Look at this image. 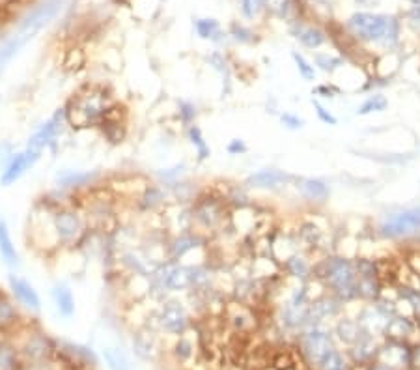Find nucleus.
Segmentation results:
<instances>
[{"label":"nucleus","mask_w":420,"mask_h":370,"mask_svg":"<svg viewBox=\"0 0 420 370\" xmlns=\"http://www.w3.org/2000/svg\"><path fill=\"white\" fill-rule=\"evenodd\" d=\"M109 90L101 85H85L66 103V122L73 129L99 128L114 105Z\"/></svg>","instance_id":"1"},{"label":"nucleus","mask_w":420,"mask_h":370,"mask_svg":"<svg viewBox=\"0 0 420 370\" xmlns=\"http://www.w3.org/2000/svg\"><path fill=\"white\" fill-rule=\"evenodd\" d=\"M64 8V0H43L32 11H28L23 17V21L17 25V28L10 34V38L4 39L0 45V71L6 70V66L16 58L28 42H32L43 28L49 27L51 21L56 19L60 11Z\"/></svg>","instance_id":"2"},{"label":"nucleus","mask_w":420,"mask_h":370,"mask_svg":"<svg viewBox=\"0 0 420 370\" xmlns=\"http://www.w3.org/2000/svg\"><path fill=\"white\" fill-rule=\"evenodd\" d=\"M312 277L318 279L325 290L333 294L336 300L344 303H355L357 297V269L353 258L329 254L314 264Z\"/></svg>","instance_id":"3"},{"label":"nucleus","mask_w":420,"mask_h":370,"mask_svg":"<svg viewBox=\"0 0 420 370\" xmlns=\"http://www.w3.org/2000/svg\"><path fill=\"white\" fill-rule=\"evenodd\" d=\"M346 27L359 42L381 43L387 49H394L400 42V21L396 17L359 11L347 19Z\"/></svg>","instance_id":"4"},{"label":"nucleus","mask_w":420,"mask_h":370,"mask_svg":"<svg viewBox=\"0 0 420 370\" xmlns=\"http://www.w3.org/2000/svg\"><path fill=\"white\" fill-rule=\"evenodd\" d=\"M191 217H192V230L202 234H218L226 226H230L228 202L224 200L223 195L215 193H198L194 200L191 202Z\"/></svg>","instance_id":"5"},{"label":"nucleus","mask_w":420,"mask_h":370,"mask_svg":"<svg viewBox=\"0 0 420 370\" xmlns=\"http://www.w3.org/2000/svg\"><path fill=\"white\" fill-rule=\"evenodd\" d=\"M53 232L60 247H77L88 236V223L73 204H54L51 214Z\"/></svg>","instance_id":"6"},{"label":"nucleus","mask_w":420,"mask_h":370,"mask_svg":"<svg viewBox=\"0 0 420 370\" xmlns=\"http://www.w3.org/2000/svg\"><path fill=\"white\" fill-rule=\"evenodd\" d=\"M376 232L388 242H415L420 238V206L383 215Z\"/></svg>","instance_id":"7"},{"label":"nucleus","mask_w":420,"mask_h":370,"mask_svg":"<svg viewBox=\"0 0 420 370\" xmlns=\"http://www.w3.org/2000/svg\"><path fill=\"white\" fill-rule=\"evenodd\" d=\"M336 348L333 331L327 326H312L297 333V350L310 370H316L331 350Z\"/></svg>","instance_id":"8"},{"label":"nucleus","mask_w":420,"mask_h":370,"mask_svg":"<svg viewBox=\"0 0 420 370\" xmlns=\"http://www.w3.org/2000/svg\"><path fill=\"white\" fill-rule=\"evenodd\" d=\"M154 323L159 331L180 337V335L187 333V329L191 326V316H189V312L181 301L166 297L165 301H161L159 309L155 311Z\"/></svg>","instance_id":"9"},{"label":"nucleus","mask_w":420,"mask_h":370,"mask_svg":"<svg viewBox=\"0 0 420 370\" xmlns=\"http://www.w3.org/2000/svg\"><path fill=\"white\" fill-rule=\"evenodd\" d=\"M39 157H42V152L32 150V148H28L25 146V150L16 152L11 159L6 163L4 171L0 174V185L2 187H10L16 182H19L25 174H27L37 161H39Z\"/></svg>","instance_id":"10"},{"label":"nucleus","mask_w":420,"mask_h":370,"mask_svg":"<svg viewBox=\"0 0 420 370\" xmlns=\"http://www.w3.org/2000/svg\"><path fill=\"white\" fill-rule=\"evenodd\" d=\"M376 363L393 370H411V344L383 338L379 344Z\"/></svg>","instance_id":"11"},{"label":"nucleus","mask_w":420,"mask_h":370,"mask_svg":"<svg viewBox=\"0 0 420 370\" xmlns=\"http://www.w3.org/2000/svg\"><path fill=\"white\" fill-rule=\"evenodd\" d=\"M292 182H295V178L280 168H260V171L249 174L243 185L247 189H254V191H280Z\"/></svg>","instance_id":"12"},{"label":"nucleus","mask_w":420,"mask_h":370,"mask_svg":"<svg viewBox=\"0 0 420 370\" xmlns=\"http://www.w3.org/2000/svg\"><path fill=\"white\" fill-rule=\"evenodd\" d=\"M66 122V113H64V107L62 109H56V113L51 116V118L47 120V122H43L39 128L34 131V135L28 139L27 146L28 148H32V150H37L42 152L45 148H49V146L53 144L54 140L58 139V135L62 133V128H64Z\"/></svg>","instance_id":"13"},{"label":"nucleus","mask_w":420,"mask_h":370,"mask_svg":"<svg viewBox=\"0 0 420 370\" xmlns=\"http://www.w3.org/2000/svg\"><path fill=\"white\" fill-rule=\"evenodd\" d=\"M223 314L226 316V322L230 323V328L234 329L240 335H247L252 329H256L258 320H256L254 307H249L241 301H230L224 305Z\"/></svg>","instance_id":"14"},{"label":"nucleus","mask_w":420,"mask_h":370,"mask_svg":"<svg viewBox=\"0 0 420 370\" xmlns=\"http://www.w3.org/2000/svg\"><path fill=\"white\" fill-rule=\"evenodd\" d=\"M206 242H208V238H204L202 234H198L194 230L175 234L171 242L166 243V260L181 262L187 254H191L197 249H202Z\"/></svg>","instance_id":"15"},{"label":"nucleus","mask_w":420,"mask_h":370,"mask_svg":"<svg viewBox=\"0 0 420 370\" xmlns=\"http://www.w3.org/2000/svg\"><path fill=\"white\" fill-rule=\"evenodd\" d=\"M8 286H10L13 300H16L19 305H23L25 309H28V311H42V300H39V294H37V290L34 288V285L30 280H27L25 277H19V275L16 273H11L8 275Z\"/></svg>","instance_id":"16"},{"label":"nucleus","mask_w":420,"mask_h":370,"mask_svg":"<svg viewBox=\"0 0 420 370\" xmlns=\"http://www.w3.org/2000/svg\"><path fill=\"white\" fill-rule=\"evenodd\" d=\"M295 189L310 204H325L331 197V187L321 178H295Z\"/></svg>","instance_id":"17"},{"label":"nucleus","mask_w":420,"mask_h":370,"mask_svg":"<svg viewBox=\"0 0 420 370\" xmlns=\"http://www.w3.org/2000/svg\"><path fill=\"white\" fill-rule=\"evenodd\" d=\"M381 340L379 338L368 337L366 333L362 335L359 340H357L351 348L346 350L347 357H350L351 363H359V365H372L376 363V357H378V350Z\"/></svg>","instance_id":"18"},{"label":"nucleus","mask_w":420,"mask_h":370,"mask_svg":"<svg viewBox=\"0 0 420 370\" xmlns=\"http://www.w3.org/2000/svg\"><path fill=\"white\" fill-rule=\"evenodd\" d=\"M331 331H333V338H335L336 346L340 344V346H344V350L351 348L364 335V331L361 329L355 316H342L340 320H336L335 326L331 328Z\"/></svg>","instance_id":"19"},{"label":"nucleus","mask_w":420,"mask_h":370,"mask_svg":"<svg viewBox=\"0 0 420 370\" xmlns=\"http://www.w3.org/2000/svg\"><path fill=\"white\" fill-rule=\"evenodd\" d=\"M280 268H282V275H286L288 279H293L295 283H307L309 279H312L314 264L310 262L303 252H297V254H293V257L288 258Z\"/></svg>","instance_id":"20"},{"label":"nucleus","mask_w":420,"mask_h":370,"mask_svg":"<svg viewBox=\"0 0 420 370\" xmlns=\"http://www.w3.org/2000/svg\"><path fill=\"white\" fill-rule=\"evenodd\" d=\"M416 331H420L419 326H416L415 320H409V318L404 316H396L394 314L387 323V329H385V337L387 340H396V343H409L413 340V335Z\"/></svg>","instance_id":"21"},{"label":"nucleus","mask_w":420,"mask_h":370,"mask_svg":"<svg viewBox=\"0 0 420 370\" xmlns=\"http://www.w3.org/2000/svg\"><path fill=\"white\" fill-rule=\"evenodd\" d=\"M131 346H133V354L142 361H154L157 355V340L152 329H142L137 331L131 338Z\"/></svg>","instance_id":"22"},{"label":"nucleus","mask_w":420,"mask_h":370,"mask_svg":"<svg viewBox=\"0 0 420 370\" xmlns=\"http://www.w3.org/2000/svg\"><path fill=\"white\" fill-rule=\"evenodd\" d=\"M0 258L11 269H16L21 264L19 252H17L16 243L11 240L10 226L6 223V219H0Z\"/></svg>","instance_id":"23"},{"label":"nucleus","mask_w":420,"mask_h":370,"mask_svg":"<svg viewBox=\"0 0 420 370\" xmlns=\"http://www.w3.org/2000/svg\"><path fill=\"white\" fill-rule=\"evenodd\" d=\"M295 236L299 238V243H303L304 247H310V249H318L321 247L325 240V230L318 223L314 221H303L297 228V234Z\"/></svg>","instance_id":"24"},{"label":"nucleus","mask_w":420,"mask_h":370,"mask_svg":"<svg viewBox=\"0 0 420 370\" xmlns=\"http://www.w3.org/2000/svg\"><path fill=\"white\" fill-rule=\"evenodd\" d=\"M185 133H187V140H189V144L194 148L197 161L198 163L208 161L209 157H211V146L208 144V140H206V137H204V131L200 129V125H197V123L187 125Z\"/></svg>","instance_id":"25"},{"label":"nucleus","mask_w":420,"mask_h":370,"mask_svg":"<svg viewBox=\"0 0 420 370\" xmlns=\"http://www.w3.org/2000/svg\"><path fill=\"white\" fill-rule=\"evenodd\" d=\"M51 297H53V303L56 307L60 316L71 318L75 314V297L73 292L70 290V286L66 285H56L53 290H51Z\"/></svg>","instance_id":"26"},{"label":"nucleus","mask_w":420,"mask_h":370,"mask_svg":"<svg viewBox=\"0 0 420 370\" xmlns=\"http://www.w3.org/2000/svg\"><path fill=\"white\" fill-rule=\"evenodd\" d=\"M166 187L165 185H146L140 193V206H142L146 211H155V209L163 208L166 204Z\"/></svg>","instance_id":"27"},{"label":"nucleus","mask_w":420,"mask_h":370,"mask_svg":"<svg viewBox=\"0 0 420 370\" xmlns=\"http://www.w3.org/2000/svg\"><path fill=\"white\" fill-rule=\"evenodd\" d=\"M49 352H51V344H49L47 337H45V335H39V333L32 335V337L25 343V346H23V355H25L27 359L34 361V363L45 359L49 355Z\"/></svg>","instance_id":"28"},{"label":"nucleus","mask_w":420,"mask_h":370,"mask_svg":"<svg viewBox=\"0 0 420 370\" xmlns=\"http://www.w3.org/2000/svg\"><path fill=\"white\" fill-rule=\"evenodd\" d=\"M97 180V172H66L62 176H58V185L64 189H80L86 187V185H92V183Z\"/></svg>","instance_id":"29"},{"label":"nucleus","mask_w":420,"mask_h":370,"mask_svg":"<svg viewBox=\"0 0 420 370\" xmlns=\"http://www.w3.org/2000/svg\"><path fill=\"white\" fill-rule=\"evenodd\" d=\"M388 109V97L381 92H373L357 107V116H370V114L385 113Z\"/></svg>","instance_id":"30"},{"label":"nucleus","mask_w":420,"mask_h":370,"mask_svg":"<svg viewBox=\"0 0 420 370\" xmlns=\"http://www.w3.org/2000/svg\"><path fill=\"white\" fill-rule=\"evenodd\" d=\"M293 34L307 49H319L327 42L323 30H319L316 27H297L293 30Z\"/></svg>","instance_id":"31"},{"label":"nucleus","mask_w":420,"mask_h":370,"mask_svg":"<svg viewBox=\"0 0 420 370\" xmlns=\"http://www.w3.org/2000/svg\"><path fill=\"white\" fill-rule=\"evenodd\" d=\"M103 359H105L109 370H133L128 354L122 348L109 346V348L103 350Z\"/></svg>","instance_id":"32"},{"label":"nucleus","mask_w":420,"mask_h":370,"mask_svg":"<svg viewBox=\"0 0 420 370\" xmlns=\"http://www.w3.org/2000/svg\"><path fill=\"white\" fill-rule=\"evenodd\" d=\"M350 366L351 361L350 357H347L346 350L342 352V350L336 346L335 350H331L329 354H327V357L319 363L316 370H350Z\"/></svg>","instance_id":"33"},{"label":"nucleus","mask_w":420,"mask_h":370,"mask_svg":"<svg viewBox=\"0 0 420 370\" xmlns=\"http://www.w3.org/2000/svg\"><path fill=\"white\" fill-rule=\"evenodd\" d=\"M17 320H19V309L4 292H0V329L10 328L17 323Z\"/></svg>","instance_id":"34"},{"label":"nucleus","mask_w":420,"mask_h":370,"mask_svg":"<svg viewBox=\"0 0 420 370\" xmlns=\"http://www.w3.org/2000/svg\"><path fill=\"white\" fill-rule=\"evenodd\" d=\"M206 62L211 66L213 70L217 71L218 75L223 77V96L224 94L228 96L230 90H232V81H230V68H228V64H226L224 56L218 53H211L206 56Z\"/></svg>","instance_id":"35"},{"label":"nucleus","mask_w":420,"mask_h":370,"mask_svg":"<svg viewBox=\"0 0 420 370\" xmlns=\"http://www.w3.org/2000/svg\"><path fill=\"white\" fill-rule=\"evenodd\" d=\"M312 64L316 66V70H321L323 73L335 75L336 71H340L344 68V58L329 53H316Z\"/></svg>","instance_id":"36"},{"label":"nucleus","mask_w":420,"mask_h":370,"mask_svg":"<svg viewBox=\"0 0 420 370\" xmlns=\"http://www.w3.org/2000/svg\"><path fill=\"white\" fill-rule=\"evenodd\" d=\"M292 58H293V64H295V68H297L299 77H301V79L307 82H314L316 77H318V70H316V66L312 64V62H310V60L304 56V54L297 53V51H293Z\"/></svg>","instance_id":"37"},{"label":"nucleus","mask_w":420,"mask_h":370,"mask_svg":"<svg viewBox=\"0 0 420 370\" xmlns=\"http://www.w3.org/2000/svg\"><path fill=\"white\" fill-rule=\"evenodd\" d=\"M194 30H197L198 38L202 39H211V42H217L218 36H221V25H218L217 19H198L194 23Z\"/></svg>","instance_id":"38"},{"label":"nucleus","mask_w":420,"mask_h":370,"mask_svg":"<svg viewBox=\"0 0 420 370\" xmlns=\"http://www.w3.org/2000/svg\"><path fill=\"white\" fill-rule=\"evenodd\" d=\"M194 350H197L194 348V343H192L191 338L187 337V333H183V335H180V337H178V340H175V344H174L175 359H180V361L192 359Z\"/></svg>","instance_id":"39"},{"label":"nucleus","mask_w":420,"mask_h":370,"mask_svg":"<svg viewBox=\"0 0 420 370\" xmlns=\"http://www.w3.org/2000/svg\"><path fill=\"white\" fill-rule=\"evenodd\" d=\"M183 172H185V163H180V165H174L172 168H161V171L157 172V178H159L161 185L168 187L172 183L180 182Z\"/></svg>","instance_id":"40"},{"label":"nucleus","mask_w":420,"mask_h":370,"mask_svg":"<svg viewBox=\"0 0 420 370\" xmlns=\"http://www.w3.org/2000/svg\"><path fill=\"white\" fill-rule=\"evenodd\" d=\"M17 369V352L13 346L0 343V370H16Z\"/></svg>","instance_id":"41"},{"label":"nucleus","mask_w":420,"mask_h":370,"mask_svg":"<svg viewBox=\"0 0 420 370\" xmlns=\"http://www.w3.org/2000/svg\"><path fill=\"white\" fill-rule=\"evenodd\" d=\"M278 122H280L282 128L288 129V131H299V129H303L304 125H307V120L301 118L299 114L290 113V111L278 114Z\"/></svg>","instance_id":"42"},{"label":"nucleus","mask_w":420,"mask_h":370,"mask_svg":"<svg viewBox=\"0 0 420 370\" xmlns=\"http://www.w3.org/2000/svg\"><path fill=\"white\" fill-rule=\"evenodd\" d=\"M312 107H314V113L316 116H318L319 122L325 123V125H331V128L338 125V118L333 114V111H329V109L325 107L323 103L319 101V99H312Z\"/></svg>","instance_id":"43"},{"label":"nucleus","mask_w":420,"mask_h":370,"mask_svg":"<svg viewBox=\"0 0 420 370\" xmlns=\"http://www.w3.org/2000/svg\"><path fill=\"white\" fill-rule=\"evenodd\" d=\"M197 107L192 105L191 101H180L178 103V118L183 125H191V123H197Z\"/></svg>","instance_id":"44"},{"label":"nucleus","mask_w":420,"mask_h":370,"mask_svg":"<svg viewBox=\"0 0 420 370\" xmlns=\"http://www.w3.org/2000/svg\"><path fill=\"white\" fill-rule=\"evenodd\" d=\"M264 0H241V13L247 17V19H256L260 16L261 10H264Z\"/></svg>","instance_id":"45"},{"label":"nucleus","mask_w":420,"mask_h":370,"mask_svg":"<svg viewBox=\"0 0 420 370\" xmlns=\"http://www.w3.org/2000/svg\"><path fill=\"white\" fill-rule=\"evenodd\" d=\"M312 94L316 96V99H335L340 94V88H336L333 82H325V85L316 86Z\"/></svg>","instance_id":"46"},{"label":"nucleus","mask_w":420,"mask_h":370,"mask_svg":"<svg viewBox=\"0 0 420 370\" xmlns=\"http://www.w3.org/2000/svg\"><path fill=\"white\" fill-rule=\"evenodd\" d=\"M290 2L292 0H264V6H266V10H269L273 16L284 17L290 10Z\"/></svg>","instance_id":"47"},{"label":"nucleus","mask_w":420,"mask_h":370,"mask_svg":"<svg viewBox=\"0 0 420 370\" xmlns=\"http://www.w3.org/2000/svg\"><path fill=\"white\" fill-rule=\"evenodd\" d=\"M232 38L240 43H250L254 39V34H252L250 28L243 27V25H232Z\"/></svg>","instance_id":"48"},{"label":"nucleus","mask_w":420,"mask_h":370,"mask_svg":"<svg viewBox=\"0 0 420 370\" xmlns=\"http://www.w3.org/2000/svg\"><path fill=\"white\" fill-rule=\"evenodd\" d=\"M226 152H228L230 156H245L247 152H249V144H247L243 139H232L226 144Z\"/></svg>","instance_id":"49"},{"label":"nucleus","mask_w":420,"mask_h":370,"mask_svg":"<svg viewBox=\"0 0 420 370\" xmlns=\"http://www.w3.org/2000/svg\"><path fill=\"white\" fill-rule=\"evenodd\" d=\"M411 370H420V343L411 344Z\"/></svg>","instance_id":"50"},{"label":"nucleus","mask_w":420,"mask_h":370,"mask_svg":"<svg viewBox=\"0 0 420 370\" xmlns=\"http://www.w3.org/2000/svg\"><path fill=\"white\" fill-rule=\"evenodd\" d=\"M368 370H393V369H388V366L379 365V363H372V365H370V369H368Z\"/></svg>","instance_id":"51"},{"label":"nucleus","mask_w":420,"mask_h":370,"mask_svg":"<svg viewBox=\"0 0 420 370\" xmlns=\"http://www.w3.org/2000/svg\"><path fill=\"white\" fill-rule=\"evenodd\" d=\"M407 2H411V4H415V6H420V0H407Z\"/></svg>","instance_id":"52"}]
</instances>
